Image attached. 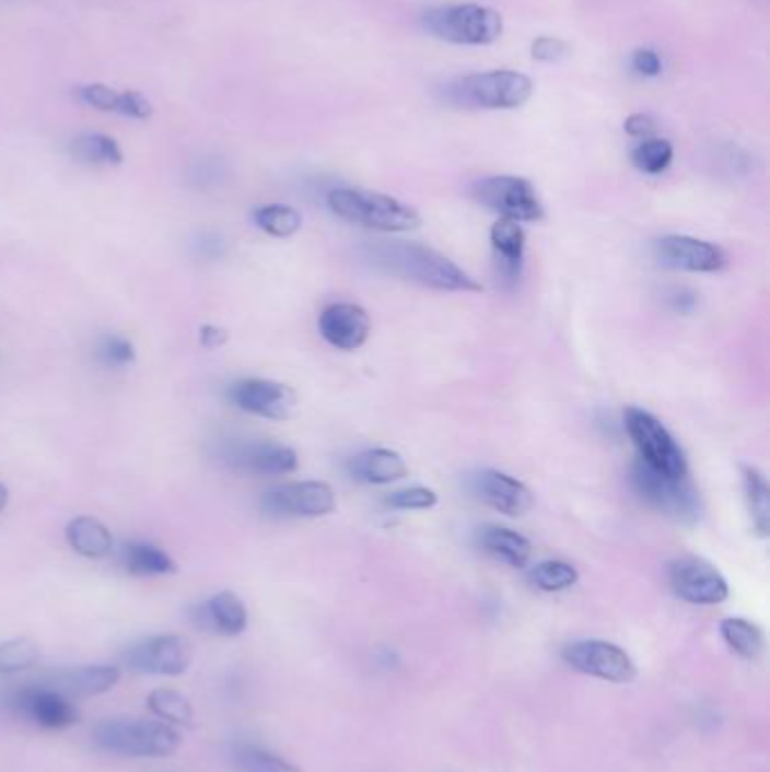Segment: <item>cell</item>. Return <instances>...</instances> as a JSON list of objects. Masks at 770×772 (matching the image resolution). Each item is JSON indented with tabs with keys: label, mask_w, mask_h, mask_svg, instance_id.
<instances>
[{
	"label": "cell",
	"mask_w": 770,
	"mask_h": 772,
	"mask_svg": "<svg viewBox=\"0 0 770 772\" xmlns=\"http://www.w3.org/2000/svg\"><path fill=\"white\" fill-rule=\"evenodd\" d=\"M373 265L411 283L441 292H481L477 280L434 249L413 242H384L373 247Z\"/></svg>",
	"instance_id": "1"
},
{
	"label": "cell",
	"mask_w": 770,
	"mask_h": 772,
	"mask_svg": "<svg viewBox=\"0 0 770 772\" xmlns=\"http://www.w3.org/2000/svg\"><path fill=\"white\" fill-rule=\"evenodd\" d=\"M328 206L337 218L382 233H407L420 226V215L409 203L364 188H335Z\"/></svg>",
	"instance_id": "2"
},
{
	"label": "cell",
	"mask_w": 770,
	"mask_h": 772,
	"mask_svg": "<svg viewBox=\"0 0 770 772\" xmlns=\"http://www.w3.org/2000/svg\"><path fill=\"white\" fill-rule=\"evenodd\" d=\"M93 741L100 750L122 757H170L179 750L182 736L159 721L112 718L93 729Z\"/></svg>",
	"instance_id": "3"
},
{
	"label": "cell",
	"mask_w": 770,
	"mask_h": 772,
	"mask_svg": "<svg viewBox=\"0 0 770 772\" xmlns=\"http://www.w3.org/2000/svg\"><path fill=\"white\" fill-rule=\"evenodd\" d=\"M534 93V82L515 70H488L454 80L445 95L452 104L466 109H520Z\"/></svg>",
	"instance_id": "4"
},
{
	"label": "cell",
	"mask_w": 770,
	"mask_h": 772,
	"mask_svg": "<svg viewBox=\"0 0 770 772\" xmlns=\"http://www.w3.org/2000/svg\"><path fill=\"white\" fill-rule=\"evenodd\" d=\"M635 493L655 511L682 524H693L703 515V500L687 477H669L638 461L630 470Z\"/></svg>",
	"instance_id": "5"
},
{
	"label": "cell",
	"mask_w": 770,
	"mask_h": 772,
	"mask_svg": "<svg viewBox=\"0 0 770 772\" xmlns=\"http://www.w3.org/2000/svg\"><path fill=\"white\" fill-rule=\"evenodd\" d=\"M423 23L436 39L459 46H488L504 32L500 12L475 3L434 8L425 14Z\"/></svg>",
	"instance_id": "6"
},
{
	"label": "cell",
	"mask_w": 770,
	"mask_h": 772,
	"mask_svg": "<svg viewBox=\"0 0 770 772\" xmlns=\"http://www.w3.org/2000/svg\"><path fill=\"white\" fill-rule=\"evenodd\" d=\"M623 423L630 441H633L640 454L642 464L669 477L689 475L682 447L676 443L669 430L664 428L653 413L640 407H628L623 413Z\"/></svg>",
	"instance_id": "7"
},
{
	"label": "cell",
	"mask_w": 770,
	"mask_h": 772,
	"mask_svg": "<svg viewBox=\"0 0 770 772\" xmlns=\"http://www.w3.org/2000/svg\"><path fill=\"white\" fill-rule=\"evenodd\" d=\"M475 199L493 210L504 220L513 222H540L545 218L542 201L532 186V182L522 177H486L472 186Z\"/></svg>",
	"instance_id": "8"
},
{
	"label": "cell",
	"mask_w": 770,
	"mask_h": 772,
	"mask_svg": "<svg viewBox=\"0 0 770 772\" xmlns=\"http://www.w3.org/2000/svg\"><path fill=\"white\" fill-rule=\"evenodd\" d=\"M563 659L574 671L615 685L635 680L638 666L623 648L604 640H581L563 648Z\"/></svg>",
	"instance_id": "9"
},
{
	"label": "cell",
	"mask_w": 770,
	"mask_h": 772,
	"mask_svg": "<svg viewBox=\"0 0 770 772\" xmlns=\"http://www.w3.org/2000/svg\"><path fill=\"white\" fill-rule=\"evenodd\" d=\"M669 585L691 606H719L730 596L725 576L705 558L682 555L669 565Z\"/></svg>",
	"instance_id": "10"
},
{
	"label": "cell",
	"mask_w": 770,
	"mask_h": 772,
	"mask_svg": "<svg viewBox=\"0 0 770 772\" xmlns=\"http://www.w3.org/2000/svg\"><path fill=\"white\" fill-rule=\"evenodd\" d=\"M335 506V490L324 481H292L262 495V511L273 517H324Z\"/></svg>",
	"instance_id": "11"
},
{
	"label": "cell",
	"mask_w": 770,
	"mask_h": 772,
	"mask_svg": "<svg viewBox=\"0 0 770 772\" xmlns=\"http://www.w3.org/2000/svg\"><path fill=\"white\" fill-rule=\"evenodd\" d=\"M192 644L182 635H156L125 655L129 671L145 676H184L192 664Z\"/></svg>",
	"instance_id": "12"
},
{
	"label": "cell",
	"mask_w": 770,
	"mask_h": 772,
	"mask_svg": "<svg viewBox=\"0 0 770 772\" xmlns=\"http://www.w3.org/2000/svg\"><path fill=\"white\" fill-rule=\"evenodd\" d=\"M229 398L237 409L267 420H290L296 409L292 386L262 377L235 382L229 389Z\"/></svg>",
	"instance_id": "13"
},
{
	"label": "cell",
	"mask_w": 770,
	"mask_h": 772,
	"mask_svg": "<svg viewBox=\"0 0 770 772\" xmlns=\"http://www.w3.org/2000/svg\"><path fill=\"white\" fill-rule=\"evenodd\" d=\"M655 258L662 267L691 273H712L727 265L721 247L689 235H664L655 242Z\"/></svg>",
	"instance_id": "14"
},
{
	"label": "cell",
	"mask_w": 770,
	"mask_h": 772,
	"mask_svg": "<svg viewBox=\"0 0 770 772\" xmlns=\"http://www.w3.org/2000/svg\"><path fill=\"white\" fill-rule=\"evenodd\" d=\"M224 461L231 470L256 477H278L290 475L299 468V456L292 447L271 443V441H252L231 445L224 454Z\"/></svg>",
	"instance_id": "15"
},
{
	"label": "cell",
	"mask_w": 770,
	"mask_h": 772,
	"mask_svg": "<svg viewBox=\"0 0 770 772\" xmlns=\"http://www.w3.org/2000/svg\"><path fill=\"white\" fill-rule=\"evenodd\" d=\"M12 707L46 729H66L75 725L80 714L70 698L52 687H25L12 698Z\"/></svg>",
	"instance_id": "16"
},
{
	"label": "cell",
	"mask_w": 770,
	"mask_h": 772,
	"mask_svg": "<svg viewBox=\"0 0 770 772\" xmlns=\"http://www.w3.org/2000/svg\"><path fill=\"white\" fill-rule=\"evenodd\" d=\"M322 337L337 350H358L371 335V319L364 307L355 303H332L319 317Z\"/></svg>",
	"instance_id": "17"
},
{
	"label": "cell",
	"mask_w": 770,
	"mask_h": 772,
	"mask_svg": "<svg viewBox=\"0 0 770 772\" xmlns=\"http://www.w3.org/2000/svg\"><path fill=\"white\" fill-rule=\"evenodd\" d=\"M190 619L197 628L208 630V633L237 638L247 630L249 612L237 594L220 592L213 596V599H208L203 606L192 608Z\"/></svg>",
	"instance_id": "18"
},
{
	"label": "cell",
	"mask_w": 770,
	"mask_h": 772,
	"mask_svg": "<svg viewBox=\"0 0 770 772\" xmlns=\"http://www.w3.org/2000/svg\"><path fill=\"white\" fill-rule=\"evenodd\" d=\"M479 498L506 517H520L534 506V493L515 477L500 470H483L477 477Z\"/></svg>",
	"instance_id": "19"
},
{
	"label": "cell",
	"mask_w": 770,
	"mask_h": 772,
	"mask_svg": "<svg viewBox=\"0 0 770 772\" xmlns=\"http://www.w3.org/2000/svg\"><path fill=\"white\" fill-rule=\"evenodd\" d=\"M348 475L360 483L369 486H387L400 481L409 475V468L402 456L387 447L366 449L348 461Z\"/></svg>",
	"instance_id": "20"
},
{
	"label": "cell",
	"mask_w": 770,
	"mask_h": 772,
	"mask_svg": "<svg viewBox=\"0 0 770 772\" xmlns=\"http://www.w3.org/2000/svg\"><path fill=\"white\" fill-rule=\"evenodd\" d=\"M80 100L89 107L107 114H120L136 120L152 118L150 100L138 91H114L107 84H86L80 89Z\"/></svg>",
	"instance_id": "21"
},
{
	"label": "cell",
	"mask_w": 770,
	"mask_h": 772,
	"mask_svg": "<svg viewBox=\"0 0 770 772\" xmlns=\"http://www.w3.org/2000/svg\"><path fill=\"white\" fill-rule=\"evenodd\" d=\"M120 680V669L118 666H107V664H97V666H82V669L75 671H66L59 674L52 685L55 691L68 695V698H91V695H100L112 691Z\"/></svg>",
	"instance_id": "22"
},
{
	"label": "cell",
	"mask_w": 770,
	"mask_h": 772,
	"mask_svg": "<svg viewBox=\"0 0 770 772\" xmlns=\"http://www.w3.org/2000/svg\"><path fill=\"white\" fill-rule=\"evenodd\" d=\"M490 244H493L500 273L509 280H517L524 262V244H527L522 224L500 218L490 229Z\"/></svg>",
	"instance_id": "23"
},
{
	"label": "cell",
	"mask_w": 770,
	"mask_h": 772,
	"mask_svg": "<svg viewBox=\"0 0 770 772\" xmlns=\"http://www.w3.org/2000/svg\"><path fill=\"white\" fill-rule=\"evenodd\" d=\"M479 547L493 555L500 563H506L511 568H527L532 560V542L520 536L513 529L498 524H488L483 529H479Z\"/></svg>",
	"instance_id": "24"
},
{
	"label": "cell",
	"mask_w": 770,
	"mask_h": 772,
	"mask_svg": "<svg viewBox=\"0 0 770 772\" xmlns=\"http://www.w3.org/2000/svg\"><path fill=\"white\" fill-rule=\"evenodd\" d=\"M66 540L75 553L84 558H104L114 551L112 531L100 519L82 515L66 526Z\"/></svg>",
	"instance_id": "25"
},
{
	"label": "cell",
	"mask_w": 770,
	"mask_h": 772,
	"mask_svg": "<svg viewBox=\"0 0 770 772\" xmlns=\"http://www.w3.org/2000/svg\"><path fill=\"white\" fill-rule=\"evenodd\" d=\"M120 563L133 576H167L177 572L172 555L150 542H127L120 549Z\"/></svg>",
	"instance_id": "26"
},
{
	"label": "cell",
	"mask_w": 770,
	"mask_h": 772,
	"mask_svg": "<svg viewBox=\"0 0 770 772\" xmlns=\"http://www.w3.org/2000/svg\"><path fill=\"white\" fill-rule=\"evenodd\" d=\"M70 154L84 165H120L125 159L116 140L104 133H80L70 143Z\"/></svg>",
	"instance_id": "27"
},
{
	"label": "cell",
	"mask_w": 770,
	"mask_h": 772,
	"mask_svg": "<svg viewBox=\"0 0 770 772\" xmlns=\"http://www.w3.org/2000/svg\"><path fill=\"white\" fill-rule=\"evenodd\" d=\"M721 638L732 653H737L744 659H757L763 651L761 630L742 617H727L719 625Z\"/></svg>",
	"instance_id": "28"
},
{
	"label": "cell",
	"mask_w": 770,
	"mask_h": 772,
	"mask_svg": "<svg viewBox=\"0 0 770 772\" xmlns=\"http://www.w3.org/2000/svg\"><path fill=\"white\" fill-rule=\"evenodd\" d=\"M744 488L750 519L759 538H768L770 531V488L766 477L757 468H744Z\"/></svg>",
	"instance_id": "29"
},
{
	"label": "cell",
	"mask_w": 770,
	"mask_h": 772,
	"mask_svg": "<svg viewBox=\"0 0 770 772\" xmlns=\"http://www.w3.org/2000/svg\"><path fill=\"white\" fill-rule=\"evenodd\" d=\"M254 222L271 237H292L303 224L299 210L285 203H267L256 208Z\"/></svg>",
	"instance_id": "30"
},
{
	"label": "cell",
	"mask_w": 770,
	"mask_h": 772,
	"mask_svg": "<svg viewBox=\"0 0 770 772\" xmlns=\"http://www.w3.org/2000/svg\"><path fill=\"white\" fill-rule=\"evenodd\" d=\"M148 707L161 721H167L174 725H188V727L192 725V707L188 703V698L174 689H154L148 695Z\"/></svg>",
	"instance_id": "31"
},
{
	"label": "cell",
	"mask_w": 770,
	"mask_h": 772,
	"mask_svg": "<svg viewBox=\"0 0 770 772\" xmlns=\"http://www.w3.org/2000/svg\"><path fill=\"white\" fill-rule=\"evenodd\" d=\"M233 761L242 772H303L283 757L271 755L258 746L242 744L233 750Z\"/></svg>",
	"instance_id": "32"
},
{
	"label": "cell",
	"mask_w": 770,
	"mask_h": 772,
	"mask_svg": "<svg viewBox=\"0 0 770 772\" xmlns=\"http://www.w3.org/2000/svg\"><path fill=\"white\" fill-rule=\"evenodd\" d=\"M630 161L644 174H662L674 161V145L667 138H644L630 154Z\"/></svg>",
	"instance_id": "33"
},
{
	"label": "cell",
	"mask_w": 770,
	"mask_h": 772,
	"mask_svg": "<svg viewBox=\"0 0 770 772\" xmlns=\"http://www.w3.org/2000/svg\"><path fill=\"white\" fill-rule=\"evenodd\" d=\"M529 578L542 592H563L579 583V572L565 560H545L532 570Z\"/></svg>",
	"instance_id": "34"
},
{
	"label": "cell",
	"mask_w": 770,
	"mask_h": 772,
	"mask_svg": "<svg viewBox=\"0 0 770 772\" xmlns=\"http://www.w3.org/2000/svg\"><path fill=\"white\" fill-rule=\"evenodd\" d=\"M39 659V646L27 638L10 640L0 644V674L12 676L30 669Z\"/></svg>",
	"instance_id": "35"
},
{
	"label": "cell",
	"mask_w": 770,
	"mask_h": 772,
	"mask_svg": "<svg viewBox=\"0 0 770 772\" xmlns=\"http://www.w3.org/2000/svg\"><path fill=\"white\" fill-rule=\"evenodd\" d=\"M95 358L104 369L120 371L136 362V346L127 337L107 335L97 341Z\"/></svg>",
	"instance_id": "36"
},
{
	"label": "cell",
	"mask_w": 770,
	"mask_h": 772,
	"mask_svg": "<svg viewBox=\"0 0 770 772\" xmlns=\"http://www.w3.org/2000/svg\"><path fill=\"white\" fill-rule=\"evenodd\" d=\"M436 502H439V498H436L434 490L423 488V486L402 488L387 498V504L398 511H428V508H434Z\"/></svg>",
	"instance_id": "37"
},
{
	"label": "cell",
	"mask_w": 770,
	"mask_h": 772,
	"mask_svg": "<svg viewBox=\"0 0 770 772\" xmlns=\"http://www.w3.org/2000/svg\"><path fill=\"white\" fill-rule=\"evenodd\" d=\"M568 55V46L556 39V37H538L532 46V57L536 61H545V63H553L560 61Z\"/></svg>",
	"instance_id": "38"
},
{
	"label": "cell",
	"mask_w": 770,
	"mask_h": 772,
	"mask_svg": "<svg viewBox=\"0 0 770 772\" xmlns=\"http://www.w3.org/2000/svg\"><path fill=\"white\" fill-rule=\"evenodd\" d=\"M630 63H633V70L638 75L642 78H657L662 73V59L655 50L651 48H640L633 52V59H630Z\"/></svg>",
	"instance_id": "39"
},
{
	"label": "cell",
	"mask_w": 770,
	"mask_h": 772,
	"mask_svg": "<svg viewBox=\"0 0 770 772\" xmlns=\"http://www.w3.org/2000/svg\"><path fill=\"white\" fill-rule=\"evenodd\" d=\"M623 129L628 136H633V138H653L655 133V122L651 116L646 114H633V116H628L626 122H623Z\"/></svg>",
	"instance_id": "40"
},
{
	"label": "cell",
	"mask_w": 770,
	"mask_h": 772,
	"mask_svg": "<svg viewBox=\"0 0 770 772\" xmlns=\"http://www.w3.org/2000/svg\"><path fill=\"white\" fill-rule=\"evenodd\" d=\"M226 341H229V332H226L224 328H220V326L206 324V326L199 328V343H201L203 348H208V350H218V348H222Z\"/></svg>",
	"instance_id": "41"
},
{
	"label": "cell",
	"mask_w": 770,
	"mask_h": 772,
	"mask_svg": "<svg viewBox=\"0 0 770 772\" xmlns=\"http://www.w3.org/2000/svg\"><path fill=\"white\" fill-rule=\"evenodd\" d=\"M8 502H10V490H8V486H3V483H0V513H3V511H5Z\"/></svg>",
	"instance_id": "42"
}]
</instances>
